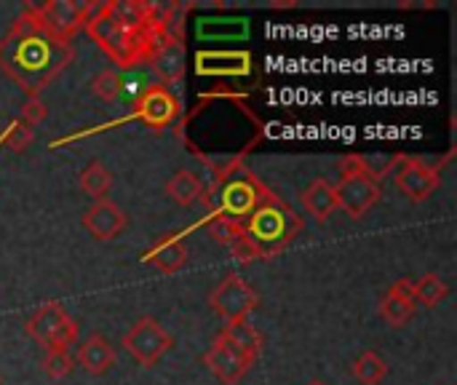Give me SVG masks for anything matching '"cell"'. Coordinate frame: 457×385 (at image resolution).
Here are the masks:
<instances>
[{
	"instance_id": "1",
	"label": "cell",
	"mask_w": 457,
	"mask_h": 385,
	"mask_svg": "<svg viewBox=\"0 0 457 385\" xmlns=\"http://www.w3.org/2000/svg\"><path fill=\"white\" fill-rule=\"evenodd\" d=\"M86 27H88V35L120 64V67H131L137 59L142 56H150L153 46L150 40L155 38H145V35H134L129 32L118 19L115 13L110 11V3L107 5H99L94 11L91 19H86Z\"/></svg>"
},
{
	"instance_id": "2",
	"label": "cell",
	"mask_w": 457,
	"mask_h": 385,
	"mask_svg": "<svg viewBox=\"0 0 457 385\" xmlns=\"http://www.w3.org/2000/svg\"><path fill=\"white\" fill-rule=\"evenodd\" d=\"M171 346H174V338L155 319H150V316L134 322V327L123 335V348L142 367L158 364V359H163L171 351Z\"/></svg>"
},
{
	"instance_id": "3",
	"label": "cell",
	"mask_w": 457,
	"mask_h": 385,
	"mask_svg": "<svg viewBox=\"0 0 457 385\" xmlns=\"http://www.w3.org/2000/svg\"><path fill=\"white\" fill-rule=\"evenodd\" d=\"M209 305L214 308V314L220 319H225L228 324L230 322H244L249 319V314L257 308V292L236 273L225 276L217 289L212 292L209 297Z\"/></svg>"
},
{
	"instance_id": "4",
	"label": "cell",
	"mask_w": 457,
	"mask_h": 385,
	"mask_svg": "<svg viewBox=\"0 0 457 385\" xmlns=\"http://www.w3.org/2000/svg\"><path fill=\"white\" fill-rule=\"evenodd\" d=\"M335 198L337 209H343L353 220H361L380 201V185L372 180L370 172H351L343 174V180L335 185Z\"/></svg>"
},
{
	"instance_id": "5",
	"label": "cell",
	"mask_w": 457,
	"mask_h": 385,
	"mask_svg": "<svg viewBox=\"0 0 457 385\" xmlns=\"http://www.w3.org/2000/svg\"><path fill=\"white\" fill-rule=\"evenodd\" d=\"M91 5L70 3V0H51L37 11L40 27H46L54 38H70L86 19Z\"/></svg>"
},
{
	"instance_id": "6",
	"label": "cell",
	"mask_w": 457,
	"mask_h": 385,
	"mask_svg": "<svg viewBox=\"0 0 457 385\" xmlns=\"http://www.w3.org/2000/svg\"><path fill=\"white\" fill-rule=\"evenodd\" d=\"M204 364L212 370V375L220 383L225 385H236L249 372V367H252V362L238 348H233L228 340H222V338H217V343L206 351Z\"/></svg>"
},
{
	"instance_id": "7",
	"label": "cell",
	"mask_w": 457,
	"mask_h": 385,
	"mask_svg": "<svg viewBox=\"0 0 457 385\" xmlns=\"http://www.w3.org/2000/svg\"><path fill=\"white\" fill-rule=\"evenodd\" d=\"M396 185H399V190L410 201L423 204V201H428L439 190V174H436V169L426 166L423 161H412L410 158V161L402 163V169L396 174Z\"/></svg>"
},
{
	"instance_id": "8",
	"label": "cell",
	"mask_w": 457,
	"mask_h": 385,
	"mask_svg": "<svg viewBox=\"0 0 457 385\" xmlns=\"http://www.w3.org/2000/svg\"><path fill=\"white\" fill-rule=\"evenodd\" d=\"M126 214L118 204L102 198L94 201V206L83 214V228L88 230V236H94L96 241H112L123 233L126 228Z\"/></svg>"
},
{
	"instance_id": "9",
	"label": "cell",
	"mask_w": 457,
	"mask_h": 385,
	"mask_svg": "<svg viewBox=\"0 0 457 385\" xmlns=\"http://www.w3.org/2000/svg\"><path fill=\"white\" fill-rule=\"evenodd\" d=\"M415 281L412 279H399L388 295L380 303V316L391 324V327H404L407 322L415 319Z\"/></svg>"
},
{
	"instance_id": "10",
	"label": "cell",
	"mask_w": 457,
	"mask_h": 385,
	"mask_svg": "<svg viewBox=\"0 0 457 385\" xmlns=\"http://www.w3.org/2000/svg\"><path fill=\"white\" fill-rule=\"evenodd\" d=\"M137 115H139L145 123L161 129V126L171 123V118L177 115V99L171 96L169 88L153 86V88H147V91L142 94V99L137 102Z\"/></svg>"
},
{
	"instance_id": "11",
	"label": "cell",
	"mask_w": 457,
	"mask_h": 385,
	"mask_svg": "<svg viewBox=\"0 0 457 385\" xmlns=\"http://www.w3.org/2000/svg\"><path fill=\"white\" fill-rule=\"evenodd\" d=\"M150 67H153V72L163 83L182 80V75H185V51H182V43L166 40V43L155 46L153 54H150Z\"/></svg>"
},
{
	"instance_id": "12",
	"label": "cell",
	"mask_w": 457,
	"mask_h": 385,
	"mask_svg": "<svg viewBox=\"0 0 457 385\" xmlns=\"http://www.w3.org/2000/svg\"><path fill=\"white\" fill-rule=\"evenodd\" d=\"M78 364L88 375H104L115 367V348L104 335H91L78 351Z\"/></svg>"
},
{
	"instance_id": "13",
	"label": "cell",
	"mask_w": 457,
	"mask_h": 385,
	"mask_svg": "<svg viewBox=\"0 0 457 385\" xmlns=\"http://www.w3.org/2000/svg\"><path fill=\"white\" fill-rule=\"evenodd\" d=\"M70 316L64 314V308L59 305V303H46V305H40L29 319H27V335L35 340V343H40L43 348L48 346V340L56 335V330L67 322Z\"/></svg>"
},
{
	"instance_id": "14",
	"label": "cell",
	"mask_w": 457,
	"mask_h": 385,
	"mask_svg": "<svg viewBox=\"0 0 457 385\" xmlns=\"http://www.w3.org/2000/svg\"><path fill=\"white\" fill-rule=\"evenodd\" d=\"M303 206L313 220H319V222L329 220L337 209L335 185H329L327 180H313L303 193Z\"/></svg>"
},
{
	"instance_id": "15",
	"label": "cell",
	"mask_w": 457,
	"mask_h": 385,
	"mask_svg": "<svg viewBox=\"0 0 457 385\" xmlns=\"http://www.w3.org/2000/svg\"><path fill=\"white\" fill-rule=\"evenodd\" d=\"M222 340H228L233 348H238L252 364L257 362V356H260V351H262V338H260V332L244 319V322H230L225 330H222V335H220Z\"/></svg>"
},
{
	"instance_id": "16",
	"label": "cell",
	"mask_w": 457,
	"mask_h": 385,
	"mask_svg": "<svg viewBox=\"0 0 457 385\" xmlns=\"http://www.w3.org/2000/svg\"><path fill=\"white\" fill-rule=\"evenodd\" d=\"M147 263H153L158 271H163V273H177L182 265H185V260H187V249H185V244L179 241V239H163L155 249H150L147 252V257H145Z\"/></svg>"
},
{
	"instance_id": "17",
	"label": "cell",
	"mask_w": 457,
	"mask_h": 385,
	"mask_svg": "<svg viewBox=\"0 0 457 385\" xmlns=\"http://www.w3.org/2000/svg\"><path fill=\"white\" fill-rule=\"evenodd\" d=\"M166 193H169V198L174 201V204H179V206H193L198 198H201V193H204V188H201V180L193 174V172H177L169 182H166Z\"/></svg>"
},
{
	"instance_id": "18",
	"label": "cell",
	"mask_w": 457,
	"mask_h": 385,
	"mask_svg": "<svg viewBox=\"0 0 457 385\" xmlns=\"http://www.w3.org/2000/svg\"><path fill=\"white\" fill-rule=\"evenodd\" d=\"M80 190L88 196V198H94V201H102L107 193H110V188H112V174L107 172V166L104 163H99V161H94V163H88L83 172H80Z\"/></svg>"
},
{
	"instance_id": "19",
	"label": "cell",
	"mask_w": 457,
	"mask_h": 385,
	"mask_svg": "<svg viewBox=\"0 0 457 385\" xmlns=\"http://www.w3.org/2000/svg\"><path fill=\"white\" fill-rule=\"evenodd\" d=\"M388 375V364L380 354L375 351H364L356 362H353V378L361 385H380L383 378Z\"/></svg>"
},
{
	"instance_id": "20",
	"label": "cell",
	"mask_w": 457,
	"mask_h": 385,
	"mask_svg": "<svg viewBox=\"0 0 457 385\" xmlns=\"http://www.w3.org/2000/svg\"><path fill=\"white\" fill-rule=\"evenodd\" d=\"M447 295H450V287L436 273H428L415 284V303H423L428 308H436L439 303H445Z\"/></svg>"
},
{
	"instance_id": "21",
	"label": "cell",
	"mask_w": 457,
	"mask_h": 385,
	"mask_svg": "<svg viewBox=\"0 0 457 385\" xmlns=\"http://www.w3.org/2000/svg\"><path fill=\"white\" fill-rule=\"evenodd\" d=\"M284 230V217L278 212H270V209H260L252 220V239L260 244V241H270V239H278Z\"/></svg>"
},
{
	"instance_id": "22",
	"label": "cell",
	"mask_w": 457,
	"mask_h": 385,
	"mask_svg": "<svg viewBox=\"0 0 457 385\" xmlns=\"http://www.w3.org/2000/svg\"><path fill=\"white\" fill-rule=\"evenodd\" d=\"M120 88H123V78H120V72H115V70H102V72L91 80V91H94L102 102L118 99Z\"/></svg>"
},
{
	"instance_id": "23",
	"label": "cell",
	"mask_w": 457,
	"mask_h": 385,
	"mask_svg": "<svg viewBox=\"0 0 457 385\" xmlns=\"http://www.w3.org/2000/svg\"><path fill=\"white\" fill-rule=\"evenodd\" d=\"M43 372L54 381L67 378L72 372V356L70 351H46L43 356Z\"/></svg>"
},
{
	"instance_id": "24",
	"label": "cell",
	"mask_w": 457,
	"mask_h": 385,
	"mask_svg": "<svg viewBox=\"0 0 457 385\" xmlns=\"http://www.w3.org/2000/svg\"><path fill=\"white\" fill-rule=\"evenodd\" d=\"M209 233L214 236V241H220V244H225V247H230L233 241H238V239L244 236L241 225H238L236 220L225 217V214H222V217H217V220H212Z\"/></svg>"
},
{
	"instance_id": "25",
	"label": "cell",
	"mask_w": 457,
	"mask_h": 385,
	"mask_svg": "<svg viewBox=\"0 0 457 385\" xmlns=\"http://www.w3.org/2000/svg\"><path fill=\"white\" fill-rule=\"evenodd\" d=\"M75 340H78V322L67 319V322L56 330V335L48 340L46 351H70V346H72Z\"/></svg>"
},
{
	"instance_id": "26",
	"label": "cell",
	"mask_w": 457,
	"mask_h": 385,
	"mask_svg": "<svg viewBox=\"0 0 457 385\" xmlns=\"http://www.w3.org/2000/svg\"><path fill=\"white\" fill-rule=\"evenodd\" d=\"M3 142L8 145V150L21 153L24 147H29V142H32V131H29V126H24V123L19 121V123H13V126L5 131Z\"/></svg>"
},
{
	"instance_id": "27",
	"label": "cell",
	"mask_w": 457,
	"mask_h": 385,
	"mask_svg": "<svg viewBox=\"0 0 457 385\" xmlns=\"http://www.w3.org/2000/svg\"><path fill=\"white\" fill-rule=\"evenodd\" d=\"M230 249H233L236 260H241V263H252V260H257V257L262 255L260 244H257L249 233H244L238 241H233V244H230Z\"/></svg>"
},
{
	"instance_id": "28",
	"label": "cell",
	"mask_w": 457,
	"mask_h": 385,
	"mask_svg": "<svg viewBox=\"0 0 457 385\" xmlns=\"http://www.w3.org/2000/svg\"><path fill=\"white\" fill-rule=\"evenodd\" d=\"M43 118H46V107H43L37 99H29V102L21 107V123H24V126H29V129H32V126H35V123H40Z\"/></svg>"
},
{
	"instance_id": "29",
	"label": "cell",
	"mask_w": 457,
	"mask_h": 385,
	"mask_svg": "<svg viewBox=\"0 0 457 385\" xmlns=\"http://www.w3.org/2000/svg\"><path fill=\"white\" fill-rule=\"evenodd\" d=\"M308 385H327V383H324V381H311Z\"/></svg>"
},
{
	"instance_id": "30",
	"label": "cell",
	"mask_w": 457,
	"mask_h": 385,
	"mask_svg": "<svg viewBox=\"0 0 457 385\" xmlns=\"http://www.w3.org/2000/svg\"><path fill=\"white\" fill-rule=\"evenodd\" d=\"M0 385H3V381H0Z\"/></svg>"
}]
</instances>
